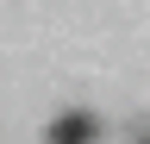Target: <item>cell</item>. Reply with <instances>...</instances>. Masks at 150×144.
Returning a JSON list of instances; mask_svg holds the SVG:
<instances>
[{"instance_id": "6da1fadb", "label": "cell", "mask_w": 150, "mask_h": 144, "mask_svg": "<svg viewBox=\"0 0 150 144\" xmlns=\"http://www.w3.org/2000/svg\"><path fill=\"white\" fill-rule=\"evenodd\" d=\"M94 138H100V119L94 113H63L50 125V144H94Z\"/></svg>"}]
</instances>
